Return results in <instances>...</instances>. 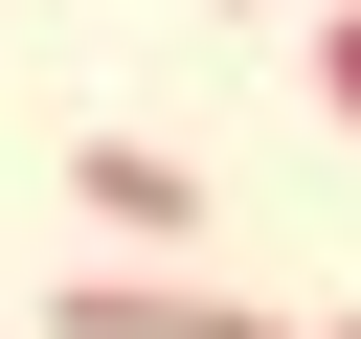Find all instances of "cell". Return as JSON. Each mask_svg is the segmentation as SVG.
I'll list each match as a JSON object with an SVG mask.
<instances>
[{
  "instance_id": "cell-2",
  "label": "cell",
  "mask_w": 361,
  "mask_h": 339,
  "mask_svg": "<svg viewBox=\"0 0 361 339\" xmlns=\"http://www.w3.org/2000/svg\"><path fill=\"white\" fill-rule=\"evenodd\" d=\"M68 181H90V226H113V249H203V158H180V136H90Z\"/></svg>"
},
{
  "instance_id": "cell-1",
  "label": "cell",
  "mask_w": 361,
  "mask_h": 339,
  "mask_svg": "<svg viewBox=\"0 0 361 339\" xmlns=\"http://www.w3.org/2000/svg\"><path fill=\"white\" fill-rule=\"evenodd\" d=\"M45 339H293V316H248V294H203V271H68Z\"/></svg>"
},
{
  "instance_id": "cell-3",
  "label": "cell",
  "mask_w": 361,
  "mask_h": 339,
  "mask_svg": "<svg viewBox=\"0 0 361 339\" xmlns=\"http://www.w3.org/2000/svg\"><path fill=\"white\" fill-rule=\"evenodd\" d=\"M316 90H338V113H361V0H338V23H316Z\"/></svg>"
},
{
  "instance_id": "cell-4",
  "label": "cell",
  "mask_w": 361,
  "mask_h": 339,
  "mask_svg": "<svg viewBox=\"0 0 361 339\" xmlns=\"http://www.w3.org/2000/svg\"><path fill=\"white\" fill-rule=\"evenodd\" d=\"M293 339H361V316H293Z\"/></svg>"
}]
</instances>
